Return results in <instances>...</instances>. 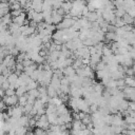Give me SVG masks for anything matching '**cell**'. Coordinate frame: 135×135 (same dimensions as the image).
I'll list each match as a JSON object with an SVG mask.
<instances>
[{
	"mask_svg": "<svg viewBox=\"0 0 135 135\" xmlns=\"http://www.w3.org/2000/svg\"><path fill=\"white\" fill-rule=\"evenodd\" d=\"M35 126H36L37 128L42 129V130H45V131L49 130V129H50V122H49V120H47V116H46V114L40 116V117L37 119Z\"/></svg>",
	"mask_w": 135,
	"mask_h": 135,
	"instance_id": "1",
	"label": "cell"
},
{
	"mask_svg": "<svg viewBox=\"0 0 135 135\" xmlns=\"http://www.w3.org/2000/svg\"><path fill=\"white\" fill-rule=\"evenodd\" d=\"M2 100H3V102L5 103V105H7V107H15V105H17V103H18L19 97H18L17 95H13V96H7V95H5Z\"/></svg>",
	"mask_w": 135,
	"mask_h": 135,
	"instance_id": "2",
	"label": "cell"
},
{
	"mask_svg": "<svg viewBox=\"0 0 135 135\" xmlns=\"http://www.w3.org/2000/svg\"><path fill=\"white\" fill-rule=\"evenodd\" d=\"M42 5L43 0H32V9H34L36 13H42Z\"/></svg>",
	"mask_w": 135,
	"mask_h": 135,
	"instance_id": "3",
	"label": "cell"
},
{
	"mask_svg": "<svg viewBox=\"0 0 135 135\" xmlns=\"http://www.w3.org/2000/svg\"><path fill=\"white\" fill-rule=\"evenodd\" d=\"M62 20H63V16L59 15L56 9H53V11H52V21H53V24L57 25V24H59Z\"/></svg>",
	"mask_w": 135,
	"mask_h": 135,
	"instance_id": "4",
	"label": "cell"
},
{
	"mask_svg": "<svg viewBox=\"0 0 135 135\" xmlns=\"http://www.w3.org/2000/svg\"><path fill=\"white\" fill-rule=\"evenodd\" d=\"M62 73L65 77H73V76L76 75V70L72 65H70V66H66V68L62 69Z\"/></svg>",
	"mask_w": 135,
	"mask_h": 135,
	"instance_id": "5",
	"label": "cell"
},
{
	"mask_svg": "<svg viewBox=\"0 0 135 135\" xmlns=\"http://www.w3.org/2000/svg\"><path fill=\"white\" fill-rule=\"evenodd\" d=\"M50 85H52L56 91H58V90H60V86H61V81H60V79L57 77V76H55V75H53V77H52V80H51V82H50Z\"/></svg>",
	"mask_w": 135,
	"mask_h": 135,
	"instance_id": "6",
	"label": "cell"
},
{
	"mask_svg": "<svg viewBox=\"0 0 135 135\" xmlns=\"http://www.w3.org/2000/svg\"><path fill=\"white\" fill-rule=\"evenodd\" d=\"M70 94L73 98H79L81 95H82V91H81V88H76V86H71V91H70Z\"/></svg>",
	"mask_w": 135,
	"mask_h": 135,
	"instance_id": "7",
	"label": "cell"
},
{
	"mask_svg": "<svg viewBox=\"0 0 135 135\" xmlns=\"http://www.w3.org/2000/svg\"><path fill=\"white\" fill-rule=\"evenodd\" d=\"M56 113H57V115H58V116H60V115H64V114L70 113V112H69V110H68V108H66V105H65V104H63V103H61L60 105H58V107H57V111H56Z\"/></svg>",
	"mask_w": 135,
	"mask_h": 135,
	"instance_id": "8",
	"label": "cell"
},
{
	"mask_svg": "<svg viewBox=\"0 0 135 135\" xmlns=\"http://www.w3.org/2000/svg\"><path fill=\"white\" fill-rule=\"evenodd\" d=\"M72 7H73V2H71V1L63 2V3H62V5H61V8L63 9V12H64L65 14H68V13L70 14V12H71Z\"/></svg>",
	"mask_w": 135,
	"mask_h": 135,
	"instance_id": "9",
	"label": "cell"
},
{
	"mask_svg": "<svg viewBox=\"0 0 135 135\" xmlns=\"http://www.w3.org/2000/svg\"><path fill=\"white\" fill-rule=\"evenodd\" d=\"M121 19H122L123 23H124V24H128V25L133 24V23H134V21H135V18H133V17H132V16H130L129 14H126Z\"/></svg>",
	"mask_w": 135,
	"mask_h": 135,
	"instance_id": "10",
	"label": "cell"
},
{
	"mask_svg": "<svg viewBox=\"0 0 135 135\" xmlns=\"http://www.w3.org/2000/svg\"><path fill=\"white\" fill-rule=\"evenodd\" d=\"M26 93H27V88H26V85H21V86H19V88L16 90V95H17L18 97H21V96L25 95Z\"/></svg>",
	"mask_w": 135,
	"mask_h": 135,
	"instance_id": "11",
	"label": "cell"
},
{
	"mask_svg": "<svg viewBox=\"0 0 135 135\" xmlns=\"http://www.w3.org/2000/svg\"><path fill=\"white\" fill-rule=\"evenodd\" d=\"M33 21H35L36 23H40L43 21V14L42 13H35L33 16Z\"/></svg>",
	"mask_w": 135,
	"mask_h": 135,
	"instance_id": "12",
	"label": "cell"
},
{
	"mask_svg": "<svg viewBox=\"0 0 135 135\" xmlns=\"http://www.w3.org/2000/svg\"><path fill=\"white\" fill-rule=\"evenodd\" d=\"M47 95L50 98H54V97H57V91L52 86V85H47Z\"/></svg>",
	"mask_w": 135,
	"mask_h": 135,
	"instance_id": "13",
	"label": "cell"
},
{
	"mask_svg": "<svg viewBox=\"0 0 135 135\" xmlns=\"http://www.w3.org/2000/svg\"><path fill=\"white\" fill-rule=\"evenodd\" d=\"M11 16H12L11 14H6V15H4V16L1 18L2 23H3V24H5V25H9V24L12 23V21H13Z\"/></svg>",
	"mask_w": 135,
	"mask_h": 135,
	"instance_id": "14",
	"label": "cell"
},
{
	"mask_svg": "<svg viewBox=\"0 0 135 135\" xmlns=\"http://www.w3.org/2000/svg\"><path fill=\"white\" fill-rule=\"evenodd\" d=\"M72 66H73L75 70H78V69L82 68V66H83V64H82V59H81V58H76V60H74Z\"/></svg>",
	"mask_w": 135,
	"mask_h": 135,
	"instance_id": "15",
	"label": "cell"
},
{
	"mask_svg": "<svg viewBox=\"0 0 135 135\" xmlns=\"http://www.w3.org/2000/svg\"><path fill=\"white\" fill-rule=\"evenodd\" d=\"M27 132L26 127H18L15 130V135H25Z\"/></svg>",
	"mask_w": 135,
	"mask_h": 135,
	"instance_id": "16",
	"label": "cell"
},
{
	"mask_svg": "<svg viewBox=\"0 0 135 135\" xmlns=\"http://www.w3.org/2000/svg\"><path fill=\"white\" fill-rule=\"evenodd\" d=\"M124 81H126L127 86L135 88V78H134V77H130V76H128L127 78H124Z\"/></svg>",
	"mask_w": 135,
	"mask_h": 135,
	"instance_id": "17",
	"label": "cell"
},
{
	"mask_svg": "<svg viewBox=\"0 0 135 135\" xmlns=\"http://www.w3.org/2000/svg\"><path fill=\"white\" fill-rule=\"evenodd\" d=\"M27 95H28V96H31V97H34L35 99H37V98H39L40 93H39L38 89H34V90L28 91V92H27Z\"/></svg>",
	"mask_w": 135,
	"mask_h": 135,
	"instance_id": "18",
	"label": "cell"
},
{
	"mask_svg": "<svg viewBox=\"0 0 135 135\" xmlns=\"http://www.w3.org/2000/svg\"><path fill=\"white\" fill-rule=\"evenodd\" d=\"M18 103L20 107H24L26 103H27V93L21 97H19V100H18Z\"/></svg>",
	"mask_w": 135,
	"mask_h": 135,
	"instance_id": "19",
	"label": "cell"
},
{
	"mask_svg": "<svg viewBox=\"0 0 135 135\" xmlns=\"http://www.w3.org/2000/svg\"><path fill=\"white\" fill-rule=\"evenodd\" d=\"M33 108H34V104H31V103H26L24 107H23V113L25 114V115H30V113H31V111L33 110Z\"/></svg>",
	"mask_w": 135,
	"mask_h": 135,
	"instance_id": "20",
	"label": "cell"
},
{
	"mask_svg": "<svg viewBox=\"0 0 135 135\" xmlns=\"http://www.w3.org/2000/svg\"><path fill=\"white\" fill-rule=\"evenodd\" d=\"M111 55H113V52H112L111 47L108 46V45H104L103 49H102V56H111Z\"/></svg>",
	"mask_w": 135,
	"mask_h": 135,
	"instance_id": "21",
	"label": "cell"
},
{
	"mask_svg": "<svg viewBox=\"0 0 135 135\" xmlns=\"http://www.w3.org/2000/svg\"><path fill=\"white\" fill-rule=\"evenodd\" d=\"M34 108L37 109V110H39V109H41V108H44V103H43L40 99H36V101H35V103H34Z\"/></svg>",
	"mask_w": 135,
	"mask_h": 135,
	"instance_id": "22",
	"label": "cell"
},
{
	"mask_svg": "<svg viewBox=\"0 0 135 135\" xmlns=\"http://www.w3.org/2000/svg\"><path fill=\"white\" fill-rule=\"evenodd\" d=\"M9 8H11L12 11H15V9H20V8H21V5H20V3H19V2H18V0H17L16 2H14V3L9 4Z\"/></svg>",
	"mask_w": 135,
	"mask_h": 135,
	"instance_id": "23",
	"label": "cell"
},
{
	"mask_svg": "<svg viewBox=\"0 0 135 135\" xmlns=\"http://www.w3.org/2000/svg\"><path fill=\"white\" fill-rule=\"evenodd\" d=\"M22 13H23V11H22V8H20V9H15V11H12L11 15L13 16V18H15V17H18L19 15H21Z\"/></svg>",
	"mask_w": 135,
	"mask_h": 135,
	"instance_id": "24",
	"label": "cell"
},
{
	"mask_svg": "<svg viewBox=\"0 0 135 135\" xmlns=\"http://www.w3.org/2000/svg\"><path fill=\"white\" fill-rule=\"evenodd\" d=\"M35 62L33 61V60H31V59H26V60H24L23 62H22V64L24 65V68H26V66H31V65H33Z\"/></svg>",
	"mask_w": 135,
	"mask_h": 135,
	"instance_id": "25",
	"label": "cell"
},
{
	"mask_svg": "<svg viewBox=\"0 0 135 135\" xmlns=\"http://www.w3.org/2000/svg\"><path fill=\"white\" fill-rule=\"evenodd\" d=\"M98 111V104L97 103H93L90 105V112L91 113H95Z\"/></svg>",
	"mask_w": 135,
	"mask_h": 135,
	"instance_id": "26",
	"label": "cell"
},
{
	"mask_svg": "<svg viewBox=\"0 0 135 135\" xmlns=\"http://www.w3.org/2000/svg\"><path fill=\"white\" fill-rule=\"evenodd\" d=\"M5 95L7 96H13V95H16V90H13V89H8L5 91Z\"/></svg>",
	"mask_w": 135,
	"mask_h": 135,
	"instance_id": "27",
	"label": "cell"
},
{
	"mask_svg": "<svg viewBox=\"0 0 135 135\" xmlns=\"http://www.w3.org/2000/svg\"><path fill=\"white\" fill-rule=\"evenodd\" d=\"M8 89H9V82H8V80L6 79V80L2 83V90L6 91V90H8Z\"/></svg>",
	"mask_w": 135,
	"mask_h": 135,
	"instance_id": "28",
	"label": "cell"
},
{
	"mask_svg": "<svg viewBox=\"0 0 135 135\" xmlns=\"http://www.w3.org/2000/svg\"><path fill=\"white\" fill-rule=\"evenodd\" d=\"M27 1H28V0H18V2L20 3V5H21V7H24V6L26 5V3H27Z\"/></svg>",
	"mask_w": 135,
	"mask_h": 135,
	"instance_id": "29",
	"label": "cell"
},
{
	"mask_svg": "<svg viewBox=\"0 0 135 135\" xmlns=\"http://www.w3.org/2000/svg\"><path fill=\"white\" fill-rule=\"evenodd\" d=\"M25 135H35V134H34V132L28 131V132H26V134H25Z\"/></svg>",
	"mask_w": 135,
	"mask_h": 135,
	"instance_id": "30",
	"label": "cell"
},
{
	"mask_svg": "<svg viewBox=\"0 0 135 135\" xmlns=\"http://www.w3.org/2000/svg\"><path fill=\"white\" fill-rule=\"evenodd\" d=\"M17 0H8V2H9V4H12V3H14V2H16Z\"/></svg>",
	"mask_w": 135,
	"mask_h": 135,
	"instance_id": "31",
	"label": "cell"
},
{
	"mask_svg": "<svg viewBox=\"0 0 135 135\" xmlns=\"http://www.w3.org/2000/svg\"><path fill=\"white\" fill-rule=\"evenodd\" d=\"M113 135H122V133H117V134H113Z\"/></svg>",
	"mask_w": 135,
	"mask_h": 135,
	"instance_id": "32",
	"label": "cell"
},
{
	"mask_svg": "<svg viewBox=\"0 0 135 135\" xmlns=\"http://www.w3.org/2000/svg\"><path fill=\"white\" fill-rule=\"evenodd\" d=\"M92 135H94V134H92Z\"/></svg>",
	"mask_w": 135,
	"mask_h": 135,
	"instance_id": "33",
	"label": "cell"
}]
</instances>
